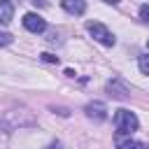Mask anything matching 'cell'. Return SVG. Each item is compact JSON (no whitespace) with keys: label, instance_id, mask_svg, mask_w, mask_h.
<instances>
[{"label":"cell","instance_id":"8","mask_svg":"<svg viewBox=\"0 0 149 149\" xmlns=\"http://www.w3.org/2000/svg\"><path fill=\"white\" fill-rule=\"evenodd\" d=\"M116 149H147V144L137 142V140H130V137H116Z\"/></svg>","mask_w":149,"mask_h":149},{"label":"cell","instance_id":"13","mask_svg":"<svg viewBox=\"0 0 149 149\" xmlns=\"http://www.w3.org/2000/svg\"><path fill=\"white\" fill-rule=\"evenodd\" d=\"M47 149H63V144H61V142H51Z\"/></svg>","mask_w":149,"mask_h":149},{"label":"cell","instance_id":"12","mask_svg":"<svg viewBox=\"0 0 149 149\" xmlns=\"http://www.w3.org/2000/svg\"><path fill=\"white\" fill-rule=\"evenodd\" d=\"M140 16H142V21H149V7H147V5L140 7Z\"/></svg>","mask_w":149,"mask_h":149},{"label":"cell","instance_id":"4","mask_svg":"<svg viewBox=\"0 0 149 149\" xmlns=\"http://www.w3.org/2000/svg\"><path fill=\"white\" fill-rule=\"evenodd\" d=\"M86 116L88 119H93V121H105L107 119V107L102 105V102H88L86 105Z\"/></svg>","mask_w":149,"mask_h":149},{"label":"cell","instance_id":"15","mask_svg":"<svg viewBox=\"0 0 149 149\" xmlns=\"http://www.w3.org/2000/svg\"><path fill=\"white\" fill-rule=\"evenodd\" d=\"M147 47H149V40H147Z\"/></svg>","mask_w":149,"mask_h":149},{"label":"cell","instance_id":"7","mask_svg":"<svg viewBox=\"0 0 149 149\" xmlns=\"http://www.w3.org/2000/svg\"><path fill=\"white\" fill-rule=\"evenodd\" d=\"M107 91H109V95H114V98H119V100H126V98H128L126 86L119 84V81H109V84H107Z\"/></svg>","mask_w":149,"mask_h":149},{"label":"cell","instance_id":"9","mask_svg":"<svg viewBox=\"0 0 149 149\" xmlns=\"http://www.w3.org/2000/svg\"><path fill=\"white\" fill-rule=\"evenodd\" d=\"M137 65H140V70H142V74H149V54H147V56H140V61H137Z\"/></svg>","mask_w":149,"mask_h":149},{"label":"cell","instance_id":"6","mask_svg":"<svg viewBox=\"0 0 149 149\" xmlns=\"http://www.w3.org/2000/svg\"><path fill=\"white\" fill-rule=\"evenodd\" d=\"M12 16H14V7H12V2L0 0V23L7 26V23L12 21Z\"/></svg>","mask_w":149,"mask_h":149},{"label":"cell","instance_id":"3","mask_svg":"<svg viewBox=\"0 0 149 149\" xmlns=\"http://www.w3.org/2000/svg\"><path fill=\"white\" fill-rule=\"evenodd\" d=\"M23 28L26 30H30V33H44L47 30V21L40 16V14H26L23 16Z\"/></svg>","mask_w":149,"mask_h":149},{"label":"cell","instance_id":"10","mask_svg":"<svg viewBox=\"0 0 149 149\" xmlns=\"http://www.w3.org/2000/svg\"><path fill=\"white\" fill-rule=\"evenodd\" d=\"M12 40H14V37H12L9 33H0V47H7V44H12Z\"/></svg>","mask_w":149,"mask_h":149},{"label":"cell","instance_id":"14","mask_svg":"<svg viewBox=\"0 0 149 149\" xmlns=\"http://www.w3.org/2000/svg\"><path fill=\"white\" fill-rule=\"evenodd\" d=\"M102 2H107V5H119L121 0H102Z\"/></svg>","mask_w":149,"mask_h":149},{"label":"cell","instance_id":"5","mask_svg":"<svg viewBox=\"0 0 149 149\" xmlns=\"http://www.w3.org/2000/svg\"><path fill=\"white\" fill-rule=\"evenodd\" d=\"M61 7L68 12V14H84L86 12V2L84 0H61Z\"/></svg>","mask_w":149,"mask_h":149},{"label":"cell","instance_id":"2","mask_svg":"<svg viewBox=\"0 0 149 149\" xmlns=\"http://www.w3.org/2000/svg\"><path fill=\"white\" fill-rule=\"evenodd\" d=\"M86 30L91 33L93 40H98V42L105 44V47H114V42H116V37H114L102 23H98V21H88V23H86Z\"/></svg>","mask_w":149,"mask_h":149},{"label":"cell","instance_id":"11","mask_svg":"<svg viewBox=\"0 0 149 149\" xmlns=\"http://www.w3.org/2000/svg\"><path fill=\"white\" fill-rule=\"evenodd\" d=\"M42 58L47 63H58V56H54V54H42Z\"/></svg>","mask_w":149,"mask_h":149},{"label":"cell","instance_id":"1","mask_svg":"<svg viewBox=\"0 0 149 149\" xmlns=\"http://www.w3.org/2000/svg\"><path fill=\"white\" fill-rule=\"evenodd\" d=\"M114 126H116L119 135H130V133L137 130L140 121H137V116H135L130 109H116V114H114Z\"/></svg>","mask_w":149,"mask_h":149}]
</instances>
